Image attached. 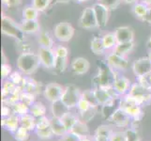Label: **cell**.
Listing matches in <instances>:
<instances>
[{"mask_svg": "<svg viewBox=\"0 0 151 141\" xmlns=\"http://www.w3.org/2000/svg\"><path fill=\"white\" fill-rule=\"evenodd\" d=\"M40 60L38 54L32 52H24L17 59V67L21 72L24 74H32L38 70Z\"/></svg>", "mask_w": 151, "mask_h": 141, "instance_id": "6da1fadb", "label": "cell"}, {"mask_svg": "<svg viewBox=\"0 0 151 141\" xmlns=\"http://www.w3.org/2000/svg\"><path fill=\"white\" fill-rule=\"evenodd\" d=\"M125 97L141 106H147L151 103V88L145 87L139 83L133 84L129 88V93L125 94Z\"/></svg>", "mask_w": 151, "mask_h": 141, "instance_id": "7a4b0ae2", "label": "cell"}, {"mask_svg": "<svg viewBox=\"0 0 151 141\" xmlns=\"http://www.w3.org/2000/svg\"><path fill=\"white\" fill-rule=\"evenodd\" d=\"M1 31L2 34L8 37L13 38L18 41H24L25 33L21 25L7 15H3L1 18Z\"/></svg>", "mask_w": 151, "mask_h": 141, "instance_id": "3957f363", "label": "cell"}, {"mask_svg": "<svg viewBox=\"0 0 151 141\" xmlns=\"http://www.w3.org/2000/svg\"><path fill=\"white\" fill-rule=\"evenodd\" d=\"M81 98L82 92L80 91L79 88L73 85H70L65 87L63 95H62L60 100L68 108L70 109L77 106L78 102L80 101Z\"/></svg>", "mask_w": 151, "mask_h": 141, "instance_id": "277c9868", "label": "cell"}, {"mask_svg": "<svg viewBox=\"0 0 151 141\" xmlns=\"http://www.w3.org/2000/svg\"><path fill=\"white\" fill-rule=\"evenodd\" d=\"M119 107L126 112L132 121H139L143 119L144 113L142 110V106L137 104L131 100H129L126 97H123L119 103Z\"/></svg>", "mask_w": 151, "mask_h": 141, "instance_id": "5b68a950", "label": "cell"}, {"mask_svg": "<svg viewBox=\"0 0 151 141\" xmlns=\"http://www.w3.org/2000/svg\"><path fill=\"white\" fill-rule=\"evenodd\" d=\"M55 37L62 43L70 41L74 35L73 27L68 22H60L57 24L54 29Z\"/></svg>", "mask_w": 151, "mask_h": 141, "instance_id": "8992f818", "label": "cell"}, {"mask_svg": "<svg viewBox=\"0 0 151 141\" xmlns=\"http://www.w3.org/2000/svg\"><path fill=\"white\" fill-rule=\"evenodd\" d=\"M98 80V87H113V84L116 80V74L113 71V68H111L108 64L106 66L101 67L99 71V74L96 77Z\"/></svg>", "mask_w": 151, "mask_h": 141, "instance_id": "52a82bcc", "label": "cell"}, {"mask_svg": "<svg viewBox=\"0 0 151 141\" xmlns=\"http://www.w3.org/2000/svg\"><path fill=\"white\" fill-rule=\"evenodd\" d=\"M131 121H132L131 117L120 107L116 108V110L110 115V117L108 118L109 122H111L114 126L119 127V128L128 127L129 124L131 123Z\"/></svg>", "mask_w": 151, "mask_h": 141, "instance_id": "ba28073f", "label": "cell"}, {"mask_svg": "<svg viewBox=\"0 0 151 141\" xmlns=\"http://www.w3.org/2000/svg\"><path fill=\"white\" fill-rule=\"evenodd\" d=\"M133 74L137 77L148 76L151 74V61L148 56H143L132 63Z\"/></svg>", "mask_w": 151, "mask_h": 141, "instance_id": "9c48e42d", "label": "cell"}, {"mask_svg": "<svg viewBox=\"0 0 151 141\" xmlns=\"http://www.w3.org/2000/svg\"><path fill=\"white\" fill-rule=\"evenodd\" d=\"M38 55L40 60V65H42L46 69H55L56 59L55 50L40 46Z\"/></svg>", "mask_w": 151, "mask_h": 141, "instance_id": "30bf717a", "label": "cell"}, {"mask_svg": "<svg viewBox=\"0 0 151 141\" xmlns=\"http://www.w3.org/2000/svg\"><path fill=\"white\" fill-rule=\"evenodd\" d=\"M79 25L82 28L85 29H93L99 27L94 10H93L92 7L86 8L83 10L82 15L79 19Z\"/></svg>", "mask_w": 151, "mask_h": 141, "instance_id": "8fae6325", "label": "cell"}, {"mask_svg": "<svg viewBox=\"0 0 151 141\" xmlns=\"http://www.w3.org/2000/svg\"><path fill=\"white\" fill-rule=\"evenodd\" d=\"M65 87L57 84V83H50V84L46 85L43 91V95L47 101L51 103H55L61 99Z\"/></svg>", "mask_w": 151, "mask_h": 141, "instance_id": "7c38bea8", "label": "cell"}, {"mask_svg": "<svg viewBox=\"0 0 151 141\" xmlns=\"http://www.w3.org/2000/svg\"><path fill=\"white\" fill-rule=\"evenodd\" d=\"M93 10H94L95 16L97 19L98 27H104L108 23L109 20V9L103 6L101 3H96L92 6Z\"/></svg>", "mask_w": 151, "mask_h": 141, "instance_id": "4fadbf2b", "label": "cell"}, {"mask_svg": "<svg viewBox=\"0 0 151 141\" xmlns=\"http://www.w3.org/2000/svg\"><path fill=\"white\" fill-rule=\"evenodd\" d=\"M107 64L113 69L116 70H126L128 68L129 62L125 56H121L116 53H111L107 56Z\"/></svg>", "mask_w": 151, "mask_h": 141, "instance_id": "5bb4252c", "label": "cell"}, {"mask_svg": "<svg viewBox=\"0 0 151 141\" xmlns=\"http://www.w3.org/2000/svg\"><path fill=\"white\" fill-rule=\"evenodd\" d=\"M90 68V63L85 57H76L72 60L70 64V69L75 74L83 75L86 74Z\"/></svg>", "mask_w": 151, "mask_h": 141, "instance_id": "9a60e30c", "label": "cell"}, {"mask_svg": "<svg viewBox=\"0 0 151 141\" xmlns=\"http://www.w3.org/2000/svg\"><path fill=\"white\" fill-rule=\"evenodd\" d=\"M114 33L116 38L117 43H129V41H133L134 40L133 31L129 27H119L114 30Z\"/></svg>", "mask_w": 151, "mask_h": 141, "instance_id": "2e32d148", "label": "cell"}, {"mask_svg": "<svg viewBox=\"0 0 151 141\" xmlns=\"http://www.w3.org/2000/svg\"><path fill=\"white\" fill-rule=\"evenodd\" d=\"M1 125L3 128L8 130V131L14 133L20 127V116L15 113H12L10 116L2 119Z\"/></svg>", "mask_w": 151, "mask_h": 141, "instance_id": "e0dca14e", "label": "cell"}, {"mask_svg": "<svg viewBox=\"0 0 151 141\" xmlns=\"http://www.w3.org/2000/svg\"><path fill=\"white\" fill-rule=\"evenodd\" d=\"M131 87H132L131 81H129V79H128L127 77H124V76L116 77L113 84V87L119 95H125V94L129 90Z\"/></svg>", "mask_w": 151, "mask_h": 141, "instance_id": "ac0fdd59", "label": "cell"}, {"mask_svg": "<svg viewBox=\"0 0 151 141\" xmlns=\"http://www.w3.org/2000/svg\"><path fill=\"white\" fill-rule=\"evenodd\" d=\"M70 132L75 134L80 139L88 137V135H89V129H88L86 123L83 121H80V119L75 123V125L71 128Z\"/></svg>", "mask_w": 151, "mask_h": 141, "instance_id": "d6986e66", "label": "cell"}, {"mask_svg": "<svg viewBox=\"0 0 151 141\" xmlns=\"http://www.w3.org/2000/svg\"><path fill=\"white\" fill-rule=\"evenodd\" d=\"M21 27L25 34H35L40 32V24L38 20H22Z\"/></svg>", "mask_w": 151, "mask_h": 141, "instance_id": "ffe728a7", "label": "cell"}, {"mask_svg": "<svg viewBox=\"0 0 151 141\" xmlns=\"http://www.w3.org/2000/svg\"><path fill=\"white\" fill-rule=\"evenodd\" d=\"M59 121H61L62 124L64 125L65 128L68 130V132H70L71 130V128L75 125V123L79 121V119H78L77 116H75L73 113H71L69 110L59 119Z\"/></svg>", "mask_w": 151, "mask_h": 141, "instance_id": "44dd1931", "label": "cell"}, {"mask_svg": "<svg viewBox=\"0 0 151 141\" xmlns=\"http://www.w3.org/2000/svg\"><path fill=\"white\" fill-rule=\"evenodd\" d=\"M134 47V43L133 41H129V43H117L114 48V53H116L121 56H125L131 53Z\"/></svg>", "mask_w": 151, "mask_h": 141, "instance_id": "7402d4cb", "label": "cell"}, {"mask_svg": "<svg viewBox=\"0 0 151 141\" xmlns=\"http://www.w3.org/2000/svg\"><path fill=\"white\" fill-rule=\"evenodd\" d=\"M51 127L53 129V132L55 135L56 137H62L63 135H65L68 133V130L65 128V126L61 123L59 121V119L53 117V119H51Z\"/></svg>", "mask_w": 151, "mask_h": 141, "instance_id": "603a6c76", "label": "cell"}, {"mask_svg": "<svg viewBox=\"0 0 151 141\" xmlns=\"http://www.w3.org/2000/svg\"><path fill=\"white\" fill-rule=\"evenodd\" d=\"M36 123L37 121L35 119V117L32 115H24V116L20 117V125L24 128H27L29 131H35L36 130Z\"/></svg>", "mask_w": 151, "mask_h": 141, "instance_id": "cb8c5ba5", "label": "cell"}, {"mask_svg": "<svg viewBox=\"0 0 151 141\" xmlns=\"http://www.w3.org/2000/svg\"><path fill=\"white\" fill-rule=\"evenodd\" d=\"M46 111H47L46 106L41 102H35L29 107V113L35 118H40L45 116Z\"/></svg>", "mask_w": 151, "mask_h": 141, "instance_id": "d4e9b609", "label": "cell"}, {"mask_svg": "<svg viewBox=\"0 0 151 141\" xmlns=\"http://www.w3.org/2000/svg\"><path fill=\"white\" fill-rule=\"evenodd\" d=\"M69 110L70 109L61 102V100L55 102V103H52V112H53V117H55V118L60 119L67 111H69Z\"/></svg>", "mask_w": 151, "mask_h": 141, "instance_id": "484cf974", "label": "cell"}, {"mask_svg": "<svg viewBox=\"0 0 151 141\" xmlns=\"http://www.w3.org/2000/svg\"><path fill=\"white\" fill-rule=\"evenodd\" d=\"M38 41L40 46L53 49V46H54L53 38H52L51 35L48 32H46V31H40Z\"/></svg>", "mask_w": 151, "mask_h": 141, "instance_id": "4316f807", "label": "cell"}, {"mask_svg": "<svg viewBox=\"0 0 151 141\" xmlns=\"http://www.w3.org/2000/svg\"><path fill=\"white\" fill-rule=\"evenodd\" d=\"M90 48H91V51L95 55H101L104 53V51L106 50L105 47H104V45H103L102 39L99 38V37H95L91 40Z\"/></svg>", "mask_w": 151, "mask_h": 141, "instance_id": "83f0119b", "label": "cell"}, {"mask_svg": "<svg viewBox=\"0 0 151 141\" xmlns=\"http://www.w3.org/2000/svg\"><path fill=\"white\" fill-rule=\"evenodd\" d=\"M147 9H148V6L145 5V3H143V2L135 3L132 7V12L138 19L143 20L145 15L147 12Z\"/></svg>", "mask_w": 151, "mask_h": 141, "instance_id": "f1b7e54d", "label": "cell"}, {"mask_svg": "<svg viewBox=\"0 0 151 141\" xmlns=\"http://www.w3.org/2000/svg\"><path fill=\"white\" fill-rule=\"evenodd\" d=\"M39 10L34 6H27L22 12L23 19L24 20H38L39 17Z\"/></svg>", "mask_w": 151, "mask_h": 141, "instance_id": "f546056e", "label": "cell"}, {"mask_svg": "<svg viewBox=\"0 0 151 141\" xmlns=\"http://www.w3.org/2000/svg\"><path fill=\"white\" fill-rule=\"evenodd\" d=\"M101 39H102L103 45H104V47H105L106 50L114 49V46L117 44L116 38V36H114V33L104 34L101 37Z\"/></svg>", "mask_w": 151, "mask_h": 141, "instance_id": "4dcf8cb0", "label": "cell"}, {"mask_svg": "<svg viewBox=\"0 0 151 141\" xmlns=\"http://www.w3.org/2000/svg\"><path fill=\"white\" fill-rule=\"evenodd\" d=\"M12 112L17 114L20 117H22L24 115H27L29 113V106H27L23 102L19 101L12 104Z\"/></svg>", "mask_w": 151, "mask_h": 141, "instance_id": "1f68e13d", "label": "cell"}, {"mask_svg": "<svg viewBox=\"0 0 151 141\" xmlns=\"http://www.w3.org/2000/svg\"><path fill=\"white\" fill-rule=\"evenodd\" d=\"M29 130L21 126L13 133L14 139L16 141H27L29 138Z\"/></svg>", "mask_w": 151, "mask_h": 141, "instance_id": "d6a6232c", "label": "cell"}, {"mask_svg": "<svg viewBox=\"0 0 151 141\" xmlns=\"http://www.w3.org/2000/svg\"><path fill=\"white\" fill-rule=\"evenodd\" d=\"M82 98L85 99V100H86L88 103H89L91 104V106L93 108H97L98 106H100L96 99V96L94 94V91H93V90H86L85 91L82 92Z\"/></svg>", "mask_w": 151, "mask_h": 141, "instance_id": "836d02e7", "label": "cell"}, {"mask_svg": "<svg viewBox=\"0 0 151 141\" xmlns=\"http://www.w3.org/2000/svg\"><path fill=\"white\" fill-rule=\"evenodd\" d=\"M36 134L38 135V137L40 139H50L55 135L53 129L52 127H47L44 129H40V130H35Z\"/></svg>", "mask_w": 151, "mask_h": 141, "instance_id": "e575fe53", "label": "cell"}, {"mask_svg": "<svg viewBox=\"0 0 151 141\" xmlns=\"http://www.w3.org/2000/svg\"><path fill=\"white\" fill-rule=\"evenodd\" d=\"M125 132H126V141H141L139 132L135 127H129Z\"/></svg>", "mask_w": 151, "mask_h": 141, "instance_id": "d590c367", "label": "cell"}, {"mask_svg": "<svg viewBox=\"0 0 151 141\" xmlns=\"http://www.w3.org/2000/svg\"><path fill=\"white\" fill-rule=\"evenodd\" d=\"M52 0H32V6H34L39 12H44L49 7Z\"/></svg>", "mask_w": 151, "mask_h": 141, "instance_id": "8d00e7d4", "label": "cell"}, {"mask_svg": "<svg viewBox=\"0 0 151 141\" xmlns=\"http://www.w3.org/2000/svg\"><path fill=\"white\" fill-rule=\"evenodd\" d=\"M77 108L78 110H79V112L81 114H85L86 112H88L89 110H91V109L93 108L91 106V104L88 103L86 100H85V99L81 98L80 101L78 102V104H77Z\"/></svg>", "mask_w": 151, "mask_h": 141, "instance_id": "74e56055", "label": "cell"}, {"mask_svg": "<svg viewBox=\"0 0 151 141\" xmlns=\"http://www.w3.org/2000/svg\"><path fill=\"white\" fill-rule=\"evenodd\" d=\"M20 101L23 102L24 103L27 104V106H31L32 104L35 103V97L34 95L31 92H28V91H25L24 92L22 95H21V98H20Z\"/></svg>", "mask_w": 151, "mask_h": 141, "instance_id": "f35d334b", "label": "cell"}, {"mask_svg": "<svg viewBox=\"0 0 151 141\" xmlns=\"http://www.w3.org/2000/svg\"><path fill=\"white\" fill-rule=\"evenodd\" d=\"M122 2V0H98V3H101L103 6H105L109 9H116L120 3Z\"/></svg>", "mask_w": 151, "mask_h": 141, "instance_id": "ab89813d", "label": "cell"}, {"mask_svg": "<svg viewBox=\"0 0 151 141\" xmlns=\"http://www.w3.org/2000/svg\"><path fill=\"white\" fill-rule=\"evenodd\" d=\"M51 126V119H48L47 117H40L37 121L36 123V130H40V129H44Z\"/></svg>", "mask_w": 151, "mask_h": 141, "instance_id": "60d3db41", "label": "cell"}, {"mask_svg": "<svg viewBox=\"0 0 151 141\" xmlns=\"http://www.w3.org/2000/svg\"><path fill=\"white\" fill-rule=\"evenodd\" d=\"M67 60H68V59H63V57H56L55 69L56 71H58L59 72H64L65 69H66V67H67V62H68Z\"/></svg>", "mask_w": 151, "mask_h": 141, "instance_id": "b9f144b4", "label": "cell"}, {"mask_svg": "<svg viewBox=\"0 0 151 141\" xmlns=\"http://www.w3.org/2000/svg\"><path fill=\"white\" fill-rule=\"evenodd\" d=\"M55 53L56 57H63V59H68L69 56V50L65 46H57L55 48Z\"/></svg>", "mask_w": 151, "mask_h": 141, "instance_id": "7bdbcfd3", "label": "cell"}, {"mask_svg": "<svg viewBox=\"0 0 151 141\" xmlns=\"http://www.w3.org/2000/svg\"><path fill=\"white\" fill-rule=\"evenodd\" d=\"M110 141H126V132L114 131Z\"/></svg>", "mask_w": 151, "mask_h": 141, "instance_id": "ee69618b", "label": "cell"}, {"mask_svg": "<svg viewBox=\"0 0 151 141\" xmlns=\"http://www.w3.org/2000/svg\"><path fill=\"white\" fill-rule=\"evenodd\" d=\"M10 72H12V66L8 63H3L1 66V77H2V79H6L7 77H9Z\"/></svg>", "mask_w": 151, "mask_h": 141, "instance_id": "f6af8a7d", "label": "cell"}, {"mask_svg": "<svg viewBox=\"0 0 151 141\" xmlns=\"http://www.w3.org/2000/svg\"><path fill=\"white\" fill-rule=\"evenodd\" d=\"M9 80L12 81L16 86H19L21 84V82L24 80V78L22 77V75L20 74V72H15L12 74L9 75Z\"/></svg>", "mask_w": 151, "mask_h": 141, "instance_id": "bcb514c9", "label": "cell"}, {"mask_svg": "<svg viewBox=\"0 0 151 141\" xmlns=\"http://www.w3.org/2000/svg\"><path fill=\"white\" fill-rule=\"evenodd\" d=\"M60 141H80V138L76 137L75 134H73L70 132H68L65 135L61 137Z\"/></svg>", "mask_w": 151, "mask_h": 141, "instance_id": "7dc6e473", "label": "cell"}, {"mask_svg": "<svg viewBox=\"0 0 151 141\" xmlns=\"http://www.w3.org/2000/svg\"><path fill=\"white\" fill-rule=\"evenodd\" d=\"M2 4L7 7H15L21 4V0H2Z\"/></svg>", "mask_w": 151, "mask_h": 141, "instance_id": "c3c4849f", "label": "cell"}, {"mask_svg": "<svg viewBox=\"0 0 151 141\" xmlns=\"http://www.w3.org/2000/svg\"><path fill=\"white\" fill-rule=\"evenodd\" d=\"M12 113V109L9 108V106H3L1 108V115L3 118H7L9 116H10Z\"/></svg>", "mask_w": 151, "mask_h": 141, "instance_id": "681fc988", "label": "cell"}, {"mask_svg": "<svg viewBox=\"0 0 151 141\" xmlns=\"http://www.w3.org/2000/svg\"><path fill=\"white\" fill-rule=\"evenodd\" d=\"M143 21H145V22H147L148 24H151V8H148L147 12L145 15Z\"/></svg>", "mask_w": 151, "mask_h": 141, "instance_id": "f907efd6", "label": "cell"}, {"mask_svg": "<svg viewBox=\"0 0 151 141\" xmlns=\"http://www.w3.org/2000/svg\"><path fill=\"white\" fill-rule=\"evenodd\" d=\"M122 2L126 4H135L137 2V0H122Z\"/></svg>", "mask_w": 151, "mask_h": 141, "instance_id": "816d5d0a", "label": "cell"}, {"mask_svg": "<svg viewBox=\"0 0 151 141\" xmlns=\"http://www.w3.org/2000/svg\"><path fill=\"white\" fill-rule=\"evenodd\" d=\"M147 47L149 49V51L151 50V35H150V37H149L147 43Z\"/></svg>", "mask_w": 151, "mask_h": 141, "instance_id": "f5cc1de1", "label": "cell"}, {"mask_svg": "<svg viewBox=\"0 0 151 141\" xmlns=\"http://www.w3.org/2000/svg\"><path fill=\"white\" fill-rule=\"evenodd\" d=\"M142 2L147 5V6H151V0H142Z\"/></svg>", "mask_w": 151, "mask_h": 141, "instance_id": "db71d44e", "label": "cell"}, {"mask_svg": "<svg viewBox=\"0 0 151 141\" xmlns=\"http://www.w3.org/2000/svg\"><path fill=\"white\" fill-rule=\"evenodd\" d=\"M80 141H92V140L90 138H88V137H84V138L80 139Z\"/></svg>", "mask_w": 151, "mask_h": 141, "instance_id": "11a10c76", "label": "cell"}, {"mask_svg": "<svg viewBox=\"0 0 151 141\" xmlns=\"http://www.w3.org/2000/svg\"><path fill=\"white\" fill-rule=\"evenodd\" d=\"M148 59H150V61H151V50L149 51V54H148Z\"/></svg>", "mask_w": 151, "mask_h": 141, "instance_id": "9f6ffc18", "label": "cell"}, {"mask_svg": "<svg viewBox=\"0 0 151 141\" xmlns=\"http://www.w3.org/2000/svg\"><path fill=\"white\" fill-rule=\"evenodd\" d=\"M76 1H78V2H86V1H87V0H76Z\"/></svg>", "mask_w": 151, "mask_h": 141, "instance_id": "6f0895ef", "label": "cell"}, {"mask_svg": "<svg viewBox=\"0 0 151 141\" xmlns=\"http://www.w3.org/2000/svg\"><path fill=\"white\" fill-rule=\"evenodd\" d=\"M148 80H149V82H150V84H151V74L148 75Z\"/></svg>", "mask_w": 151, "mask_h": 141, "instance_id": "680465c9", "label": "cell"}]
</instances>
